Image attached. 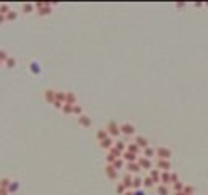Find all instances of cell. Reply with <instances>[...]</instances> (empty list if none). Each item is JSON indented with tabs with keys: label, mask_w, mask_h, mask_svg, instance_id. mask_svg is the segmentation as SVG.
Masks as SVG:
<instances>
[{
	"label": "cell",
	"mask_w": 208,
	"mask_h": 195,
	"mask_svg": "<svg viewBox=\"0 0 208 195\" xmlns=\"http://www.w3.org/2000/svg\"><path fill=\"white\" fill-rule=\"evenodd\" d=\"M0 65H2V62H0Z\"/></svg>",
	"instance_id": "c3c4849f"
},
{
	"label": "cell",
	"mask_w": 208,
	"mask_h": 195,
	"mask_svg": "<svg viewBox=\"0 0 208 195\" xmlns=\"http://www.w3.org/2000/svg\"><path fill=\"white\" fill-rule=\"evenodd\" d=\"M137 163H138V166L142 167V169H150L151 171V159L145 158V156H138V159H137Z\"/></svg>",
	"instance_id": "52a82bcc"
},
{
	"label": "cell",
	"mask_w": 208,
	"mask_h": 195,
	"mask_svg": "<svg viewBox=\"0 0 208 195\" xmlns=\"http://www.w3.org/2000/svg\"><path fill=\"white\" fill-rule=\"evenodd\" d=\"M73 114H75V116H78V117L83 116V109L80 107L78 104H75V106H73Z\"/></svg>",
	"instance_id": "8d00e7d4"
},
{
	"label": "cell",
	"mask_w": 208,
	"mask_h": 195,
	"mask_svg": "<svg viewBox=\"0 0 208 195\" xmlns=\"http://www.w3.org/2000/svg\"><path fill=\"white\" fill-rule=\"evenodd\" d=\"M10 192H8V189H2V187H0V195H8Z\"/></svg>",
	"instance_id": "7bdbcfd3"
},
{
	"label": "cell",
	"mask_w": 208,
	"mask_h": 195,
	"mask_svg": "<svg viewBox=\"0 0 208 195\" xmlns=\"http://www.w3.org/2000/svg\"><path fill=\"white\" fill-rule=\"evenodd\" d=\"M21 8H23V12L25 13H31L36 7H34V3H23L21 5Z\"/></svg>",
	"instance_id": "484cf974"
},
{
	"label": "cell",
	"mask_w": 208,
	"mask_h": 195,
	"mask_svg": "<svg viewBox=\"0 0 208 195\" xmlns=\"http://www.w3.org/2000/svg\"><path fill=\"white\" fill-rule=\"evenodd\" d=\"M5 21H7V18H5V15H0V25H2V23H5Z\"/></svg>",
	"instance_id": "f6af8a7d"
},
{
	"label": "cell",
	"mask_w": 208,
	"mask_h": 195,
	"mask_svg": "<svg viewBox=\"0 0 208 195\" xmlns=\"http://www.w3.org/2000/svg\"><path fill=\"white\" fill-rule=\"evenodd\" d=\"M106 130H107V133H109V137H112V138H117L119 135H120V125H119L117 122H114V121L107 122Z\"/></svg>",
	"instance_id": "6da1fadb"
},
{
	"label": "cell",
	"mask_w": 208,
	"mask_h": 195,
	"mask_svg": "<svg viewBox=\"0 0 208 195\" xmlns=\"http://www.w3.org/2000/svg\"><path fill=\"white\" fill-rule=\"evenodd\" d=\"M8 57H10V55L7 54V50H2V49H0V62L5 63L7 60H8Z\"/></svg>",
	"instance_id": "d6a6232c"
},
{
	"label": "cell",
	"mask_w": 208,
	"mask_h": 195,
	"mask_svg": "<svg viewBox=\"0 0 208 195\" xmlns=\"http://www.w3.org/2000/svg\"><path fill=\"white\" fill-rule=\"evenodd\" d=\"M127 151H129V153H133V154H137V156H138L140 151H142V148H140V146L133 141V143H127Z\"/></svg>",
	"instance_id": "4fadbf2b"
},
{
	"label": "cell",
	"mask_w": 208,
	"mask_h": 195,
	"mask_svg": "<svg viewBox=\"0 0 208 195\" xmlns=\"http://www.w3.org/2000/svg\"><path fill=\"white\" fill-rule=\"evenodd\" d=\"M107 153H111L112 156H115V158H122V153H120V151H119V150L115 148V146H112V148H111L109 151H107Z\"/></svg>",
	"instance_id": "f546056e"
},
{
	"label": "cell",
	"mask_w": 208,
	"mask_h": 195,
	"mask_svg": "<svg viewBox=\"0 0 208 195\" xmlns=\"http://www.w3.org/2000/svg\"><path fill=\"white\" fill-rule=\"evenodd\" d=\"M143 185V179L140 176H133V182H132V189L133 190H140V187Z\"/></svg>",
	"instance_id": "2e32d148"
},
{
	"label": "cell",
	"mask_w": 208,
	"mask_h": 195,
	"mask_svg": "<svg viewBox=\"0 0 208 195\" xmlns=\"http://www.w3.org/2000/svg\"><path fill=\"white\" fill-rule=\"evenodd\" d=\"M172 190H174V194L176 192H182L184 190V184L182 182H174L172 184Z\"/></svg>",
	"instance_id": "f1b7e54d"
},
{
	"label": "cell",
	"mask_w": 208,
	"mask_h": 195,
	"mask_svg": "<svg viewBox=\"0 0 208 195\" xmlns=\"http://www.w3.org/2000/svg\"><path fill=\"white\" fill-rule=\"evenodd\" d=\"M150 177L155 181V184L156 182H161V171H159V169H151L150 171Z\"/></svg>",
	"instance_id": "e0dca14e"
},
{
	"label": "cell",
	"mask_w": 208,
	"mask_h": 195,
	"mask_svg": "<svg viewBox=\"0 0 208 195\" xmlns=\"http://www.w3.org/2000/svg\"><path fill=\"white\" fill-rule=\"evenodd\" d=\"M34 7H36L37 13H39L41 17H46V15H49L50 10H52V5H50V3H44V2H41V3H34Z\"/></svg>",
	"instance_id": "7a4b0ae2"
},
{
	"label": "cell",
	"mask_w": 208,
	"mask_h": 195,
	"mask_svg": "<svg viewBox=\"0 0 208 195\" xmlns=\"http://www.w3.org/2000/svg\"><path fill=\"white\" fill-rule=\"evenodd\" d=\"M115 192H117L119 195H124V194L127 192V189H125V185L120 182V184H117V187H115Z\"/></svg>",
	"instance_id": "4dcf8cb0"
},
{
	"label": "cell",
	"mask_w": 208,
	"mask_h": 195,
	"mask_svg": "<svg viewBox=\"0 0 208 195\" xmlns=\"http://www.w3.org/2000/svg\"><path fill=\"white\" fill-rule=\"evenodd\" d=\"M10 184H12V181H10L8 177H2L0 179V187H2V189H8Z\"/></svg>",
	"instance_id": "4316f807"
},
{
	"label": "cell",
	"mask_w": 208,
	"mask_h": 195,
	"mask_svg": "<svg viewBox=\"0 0 208 195\" xmlns=\"http://www.w3.org/2000/svg\"><path fill=\"white\" fill-rule=\"evenodd\" d=\"M125 164H127V163L124 161L122 158H117V159H115V161H114V164H112V166H114L115 169L119 171V169H122V167H125Z\"/></svg>",
	"instance_id": "cb8c5ba5"
},
{
	"label": "cell",
	"mask_w": 208,
	"mask_h": 195,
	"mask_svg": "<svg viewBox=\"0 0 208 195\" xmlns=\"http://www.w3.org/2000/svg\"><path fill=\"white\" fill-rule=\"evenodd\" d=\"M104 174H106L107 179L115 181V179H117V169H115L112 164H106V167H104Z\"/></svg>",
	"instance_id": "5b68a950"
},
{
	"label": "cell",
	"mask_w": 208,
	"mask_h": 195,
	"mask_svg": "<svg viewBox=\"0 0 208 195\" xmlns=\"http://www.w3.org/2000/svg\"><path fill=\"white\" fill-rule=\"evenodd\" d=\"M5 18H7V21H15L17 20V12H12V10H10V12L5 15Z\"/></svg>",
	"instance_id": "836d02e7"
},
{
	"label": "cell",
	"mask_w": 208,
	"mask_h": 195,
	"mask_svg": "<svg viewBox=\"0 0 208 195\" xmlns=\"http://www.w3.org/2000/svg\"><path fill=\"white\" fill-rule=\"evenodd\" d=\"M55 94H57V91H54V90H46L44 91V99L47 101L49 104H54V101H55Z\"/></svg>",
	"instance_id": "30bf717a"
},
{
	"label": "cell",
	"mask_w": 208,
	"mask_h": 195,
	"mask_svg": "<svg viewBox=\"0 0 208 195\" xmlns=\"http://www.w3.org/2000/svg\"><path fill=\"white\" fill-rule=\"evenodd\" d=\"M133 195H145L143 190H133Z\"/></svg>",
	"instance_id": "ee69618b"
},
{
	"label": "cell",
	"mask_w": 208,
	"mask_h": 195,
	"mask_svg": "<svg viewBox=\"0 0 208 195\" xmlns=\"http://www.w3.org/2000/svg\"><path fill=\"white\" fill-rule=\"evenodd\" d=\"M31 70H33L34 72V73H39V68H37V65H36V63H31Z\"/></svg>",
	"instance_id": "b9f144b4"
},
{
	"label": "cell",
	"mask_w": 208,
	"mask_h": 195,
	"mask_svg": "<svg viewBox=\"0 0 208 195\" xmlns=\"http://www.w3.org/2000/svg\"><path fill=\"white\" fill-rule=\"evenodd\" d=\"M114 146L119 150V151H120V153L127 151V143H125V141H122V140H117V141L114 143Z\"/></svg>",
	"instance_id": "603a6c76"
},
{
	"label": "cell",
	"mask_w": 208,
	"mask_h": 195,
	"mask_svg": "<svg viewBox=\"0 0 208 195\" xmlns=\"http://www.w3.org/2000/svg\"><path fill=\"white\" fill-rule=\"evenodd\" d=\"M62 112H64V114H73V106H70V104H64Z\"/></svg>",
	"instance_id": "1f68e13d"
},
{
	"label": "cell",
	"mask_w": 208,
	"mask_h": 195,
	"mask_svg": "<svg viewBox=\"0 0 208 195\" xmlns=\"http://www.w3.org/2000/svg\"><path fill=\"white\" fill-rule=\"evenodd\" d=\"M124 195H133V190H127Z\"/></svg>",
	"instance_id": "bcb514c9"
},
{
	"label": "cell",
	"mask_w": 208,
	"mask_h": 195,
	"mask_svg": "<svg viewBox=\"0 0 208 195\" xmlns=\"http://www.w3.org/2000/svg\"><path fill=\"white\" fill-rule=\"evenodd\" d=\"M5 65L8 67V68H13V67L17 65V60H15V59H13V57H8V60L5 62Z\"/></svg>",
	"instance_id": "74e56055"
},
{
	"label": "cell",
	"mask_w": 208,
	"mask_h": 195,
	"mask_svg": "<svg viewBox=\"0 0 208 195\" xmlns=\"http://www.w3.org/2000/svg\"><path fill=\"white\" fill-rule=\"evenodd\" d=\"M174 182H179V176L176 172H171V184H174Z\"/></svg>",
	"instance_id": "60d3db41"
},
{
	"label": "cell",
	"mask_w": 208,
	"mask_h": 195,
	"mask_svg": "<svg viewBox=\"0 0 208 195\" xmlns=\"http://www.w3.org/2000/svg\"><path fill=\"white\" fill-rule=\"evenodd\" d=\"M143 156H145V158H148V159H151L153 156H156V150L151 148V146H148V148L143 150Z\"/></svg>",
	"instance_id": "d6986e66"
},
{
	"label": "cell",
	"mask_w": 208,
	"mask_h": 195,
	"mask_svg": "<svg viewBox=\"0 0 208 195\" xmlns=\"http://www.w3.org/2000/svg\"><path fill=\"white\" fill-rule=\"evenodd\" d=\"M143 187H146V189H151V187H155V181L148 176V177L143 179Z\"/></svg>",
	"instance_id": "d4e9b609"
},
{
	"label": "cell",
	"mask_w": 208,
	"mask_h": 195,
	"mask_svg": "<svg viewBox=\"0 0 208 195\" xmlns=\"http://www.w3.org/2000/svg\"><path fill=\"white\" fill-rule=\"evenodd\" d=\"M122 159L125 163H137V159H138V156L133 153H129V151H124L122 153Z\"/></svg>",
	"instance_id": "8fae6325"
},
{
	"label": "cell",
	"mask_w": 208,
	"mask_h": 195,
	"mask_svg": "<svg viewBox=\"0 0 208 195\" xmlns=\"http://www.w3.org/2000/svg\"><path fill=\"white\" fill-rule=\"evenodd\" d=\"M18 182H15V181H12V184H10V187H8V192L12 194V192H17L18 190Z\"/></svg>",
	"instance_id": "f35d334b"
},
{
	"label": "cell",
	"mask_w": 208,
	"mask_h": 195,
	"mask_svg": "<svg viewBox=\"0 0 208 195\" xmlns=\"http://www.w3.org/2000/svg\"><path fill=\"white\" fill-rule=\"evenodd\" d=\"M156 169H159L161 172H164V171L171 172V163H169V159H158L156 161Z\"/></svg>",
	"instance_id": "8992f818"
},
{
	"label": "cell",
	"mask_w": 208,
	"mask_h": 195,
	"mask_svg": "<svg viewBox=\"0 0 208 195\" xmlns=\"http://www.w3.org/2000/svg\"><path fill=\"white\" fill-rule=\"evenodd\" d=\"M135 143H137V145L140 146V148L142 150H145V148H148V140L145 137H142V135H138V137H135Z\"/></svg>",
	"instance_id": "9a60e30c"
},
{
	"label": "cell",
	"mask_w": 208,
	"mask_h": 195,
	"mask_svg": "<svg viewBox=\"0 0 208 195\" xmlns=\"http://www.w3.org/2000/svg\"><path fill=\"white\" fill-rule=\"evenodd\" d=\"M78 124L82 125V127H85V129H88V127H91V119L83 114V116L78 117Z\"/></svg>",
	"instance_id": "5bb4252c"
},
{
	"label": "cell",
	"mask_w": 208,
	"mask_h": 195,
	"mask_svg": "<svg viewBox=\"0 0 208 195\" xmlns=\"http://www.w3.org/2000/svg\"><path fill=\"white\" fill-rule=\"evenodd\" d=\"M96 138H98V141H102V140H106V138H109V133H107L106 129H101L96 133Z\"/></svg>",
	"instance_id": "44dd1931"
},
{
	"label": "cell",
	"mask_w": 208,
	"mask_h": 195,
	"mask_svg": "<svg viewBox=\"0 0 208 195\" xmlns=\"http://www.w3.org/2000/svg\"><path fill=\"white\" fill-rule=\"evenodd\" d=\"M161 184H164V185L171 184V172H167V171L161 172Z\"/></svg>",
	"instance_id": "7402d4cb"
},
{
	"label": "cell",
	"mask_w": 208,
	"mask_h": 195,
	"mask_svg": "<svg viewBox=\"0 0 208 195\" xmlns=\"http://www.w3.org/2000/svg\"><path fill=\"white\" fill-rule=\"evenodd\" d=\"M65 96H67V93H64V91L59 93L57 91V94H55V101H59V103H62V104H65Z\"/></svg>",
	"instance_id": "83f0119b"
},
{
	"label": "cell",
	"mask_w": 208,
	"mask_h": 195,
	"mask_svg": "<svg viewBox=\"0 0 208 195\" xmlns=\"http://www.w3.org/2000/svg\"><path fill=\"white\" fill-rule=\"evenodd\" d=\"M182 192L185 195H195V194H193L195 190H193V187H192V185H184V190Z\"/></svg>",
	"instance_id": "d590c367"
},
{
	"label": "cell",
	"mask_w": 208,
	"mask_h": 195,
	"mask_svg": "<svg viewBox=\"0 0 208 195\" xmlns=\"http://www.w3.org/2000/svg\"><path fill=\"white\" fill-rule=\"evenodd\" d=\"M171 150L166 148V146H159V148H156V158L158 159H169L171 158Z\"/></svg>",
	"instance_id": "3957f363"
},
{
	"label": "cell",
	"mask_w": 208,
	"mask_h": 195,
	"mask_svg": "<svg viewBox=\"0 0 208 195\" xmlns=\"http://www.w3.org/2000/svg\"><path fill=\"white\" fill-rule=\"evenodd\" d=\"M125 167H127V171H129V174H137V172L142 171V167L138 166V163H127Z\"/></svg>",
	"instance_id": "9c48e42d"
},
{
	"label": "cell",
	"mask_w": 208,
	"mask_h": 195,
	"mask_svg": "<svg viewBox=\"0 0 208 195\" xmlns=\"http://www.w3.org/2000/svg\"><path fill=\"white\" fill-rule=\"evenodd\" d=\"M156 192H158V195H169V187L164 185V184H158L156 185Z\"/></svg>",
	"instance_id": "ac0fdd59"
},
{
	"label": "cell",
	"mask_w": 208,
	"mask_h": 195,
	"mask_svg": "<svg viewBox=\"0 0 208 195\" xmlns=\"http://www.w3.org/2000/svg\"><path fill=\"white\" fill-rule=\"evenodd\" d=\"M115 159H117L115 156H112L111 153H107V156H106V163H107V164H114Z\"/></svg>",
	"instance_id": "ab89813d"
},
{
	"label": "cell",
	"mask_w": 208,
	"mask_h": 195,
	"mask_svg": "<svg viewBox=\"0 0 208 195\" xmlns=\"http://www.w3.org/2000/svg\"><path fill=\"white\" fill-rule=\"evenodd\" d=\"M120 133L125 135V137H132L135 133V127L132 124H129V122H124V124L120 125Z\"/></svg>",
	"instance_id": "277c9868"
},
{
	"label": "cell",
	"mask_w": 208,
	"mask_h": 195,
	"mask_svg": "<svg viewBox=\"0 0 208 195\" xmlns=\"http://www.w3.org/2000/svg\"><path fill=\"white\" fill-rule=\"evenodd\" d=\"M10 12V7L7 3H0V15H7Z\"/></svg>",
	"instance_id": "e575fe53"
},
{
	"label": "cell",
	"mask_w": 208,
	"mask_h": 195,
	"mask_svg": "<svg viewBox=\"0 0 208 195\" xmlns=\"http://www.w3.org/2000/svg\"><path fill=\"white\" fill-rule=\"evenodd\" d=\"M114 138L112 137H109V138H106V140H102V141H99V146H101L102 150H106V151H109L112 146H114Z\"/></svg>",
	"instance_id": "ba28073f"
},
{
	"label": "cell",
	"mask_w": 208,
	"mask_h": 195,
	"mask_svg": "<svg viewBox=\"0 0 208 195\" xmlns=\"http://www.w3.org/2000/svg\"><path fill=\"white\" fill-rule=\"evenodd\" d=\"M132 182H133V176L132 174H125L122 177V184L125 185L127 190H132Z\"/></svg>",
	"instance_id": "7c38bea8"
},
{
	"label": "cell",
	"mask_w": 208,
	"mask_h": 195,
	"mask_svg": "<svg viewBox=\"0 0 208 195\" xmlns=\"http://www.w3.org/2000/svg\"><path fill=\"white\" fill-rule=\"evenodd\" d=\"M174 195H185V194H184V192H176Z\"/></svg>",
	"instance_id": "7dc6e473"
},
{
	"label": "cell",
	"mask_w": 208,
	"mask_h": 195,
	"mask_svg": "<svg viewBox=\"0 0 208 195\" xmlns=\"http://www.w3.org/2000/svg\"><path fill=\"white\" fill-rule=\"evenodd\" d=\"M65 104L75 106V104H77V96H75L73 93H67V96H65Z\"/></svg>",
	"instance_id": "ffe728a7"
}]
</instances>
